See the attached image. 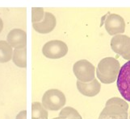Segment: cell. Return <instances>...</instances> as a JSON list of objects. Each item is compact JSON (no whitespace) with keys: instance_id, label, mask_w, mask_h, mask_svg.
I'll list each match as a JSON object with an SVG mask.
<instances>
[{"instance_id":"6da1fadb","label":"cell","mask_w":130,"mask_h":119,"mask_svg":"<svg viewBox=\"0 0 130 119\" xmlns=\"http://www.w3.org/2000/svg\"><path fill=\"white\" fill-rule=\"evenodd\" d=\"M120 69V64L117 60L114 57H106L97 66V78L104 84H111L117 80Z\"/></svg>"},{"instance_id":"7a4b0ae2","label":"cell","mask_w":130,"mask_h":119,"mask_svg":"<svg viewBox=\"0 0 130 119\" xmlns=\"http://www.w3.org/2000/svg\"><path fill=\"white\" fill-rule=\"evenodd\" d=\"M128 105L120 98H111L107 101L105 107L98 119H128Z\"/></svg>"},{"instance_id":"3957f363","label":"cell","mask_w":130,"mask_h":119,"mask_svg":"<svg viewBox=\"0 0 130 119\" xmlns=\"http://www.w3.org/2000/svg\"><path fill=\"white\" fill-rule=\"evenodd\" d=\"M66 103L65 94L57 89L47 90L42 97V105L46 110L57 111L62 109Z\"/></svg>"},{"instance_id":"277c9868","label":"cell","mask_w":130,"mask_h":119,"mask_svg":"<svg viewBox=\"0 0 130 119\" xmlns=\"http://www.w3.org/2000/svg\"><path fill=\"white\" fill-rule=\"evenodd\" d=\"M74 76L78 81L82 82H90L95 79V68L90 61L80 60L73 66Z\"/></svg>"},{"instance_id":"5b68a950","label":"cell","mask_w":130,"mask_h":119,"mask_svg":"<svg viewBox=\"0 0 130 119\" xmlns=\"http://www.w3.org/2000/svg\"><path fill=\"white\" fill-rule=\"evenodd\" d=\"M116 85L124 99L130 102V60L120 67Z\"/></svg>"},{"instance_id":"8992f818","label":"cell","mask_w":130,"mask_h":119,"mask_svg":"<svg viewBox=\"0 0 130 119\" xmlns=\"http://www.w3.org/2000/svg\"><path fill=\"white\" fill-rule=\"evenodd\" d=\"M68 52L67 44L61 40H51L47 42L42 47L43 55L48 59H60Z\"/></svg>"},{"instance_id":"52a82bcc","label":"cell","mask_w":130,"mask_h":119,"mask_svg":"<svg viewBox=\"0 0 130 119\" xmlns=\"http://www.w3.org/2000/svg\"><path fill=\"white\" fill-rule=\"evenodd\" d=\"M111 47L114 52L130 60V37L125 35H116L111 40Z\"/></svg>"},{"instance_id":"ba28073f","label":"cell","mask_w":130,"mask_h":119,"mask_svg":"<svg viewBox=\"0 0 130 119\" xmlns=\"http://www.w3.org/2000/svg\"><path fill=\"white\" fill-rule=\"evenodd\" d=\"M105 29L110 36L121 35L125 30V23L121 16L110 14L105 20Z\"/></svg>"},{"instance_id":"9c48e42d","label":"cell","mask_w":130,"mask_h":119,"mask_svg":"<svg viewBox=\"0 0 130 119\" xmlns=\"http://www.w3.org/2000/svg\"><path fill=\"white\" fill-rule=\"evenodd\" d=\"M57 24V19L55 16L50 12L44 11L43 19L37 23H32L34 30L41 34H48L55 28Z\"/></svg>"},{"instance_id":"30bf717a","label":"cell","mask_w":130,"mask_h":119,"mask_svg":"<svg viewBox=\"0 0 130 119\" xmlns=\"http://www.w3.org/2000/svg\"><path fill=\"white\" fill-rule=\"evenodd\" d=\"M7 42L14 48H24L27 45V34L24 30L15 28L10 31L7 36Z\"/></svg>"},{"instance_id":"8fae6325","label":"cell","mask_w":130,"mask_h":119,"mask_svg":"<svg viewBox=\"0 0 130 119\" xmlns=\"http://www.w3.org/2000/svg\"><path fill=\"white\" fill-rule=\"evenodd\" d=\"M76 85L80 93L86 97H89V98L96 96L101 89V85L97 81V79H94L90 82H82L77 81Z\"/></svg>"},{"instance_id":"7c38bea8","label":"cell","mask_w":130,"mask_h":119,"mask_svg":"<svg viewBox=\"0 0 130 119\" xmlns=\"http://www.w3.org/2000/svg\"><path fill=\"white\" fill-rule=\"evenodd\" d=\"M13 63L20 68L27 67V49L24 48H15L13 50L11 58Z\"/></svg>"},{"instance_id":"4fadbf2b","label":"cell","mask_w":130,"mask_h":119,"mask_svg":"<svg viewBox=\"0 0 130 119\" xmlns=\"http://www.w3.org/2000/svg\"><path fill=\"white\" fill-rule=\"evenodd\" d=\"M13 49L5 40H0V63H7L12 58Z\"/></svg>"},{"instance_id":"5bb4252c","label":"cell","mask_w":130,"mask_h":119,"mask_svg":"<svg viewBox=\"0 0 130 119\" xmlns=\"http://www.w3.org/2000/svg\"><path fill=\"white\" fill-rule=\"evenodd\" d=\"M48 110L43 107L41 103L35 101L32 104V119H48Z\"/></svg>"},{"instance_id":"9a60e30c","label":"cell","mask_w":130,"mask_h":119,"mask_svg":"<svg viewBox=\"0 0 130 119\" xmlns=\"http://www.w3.org/2000/svg\"><path fill=\"white\" fill-rule=\"evenodd\" d=\"M59 117L63 119H83L78 110L70 106L62 108L60 111Z\"/></svg>"},{"instance_id":"2e32d148","label":"cell","mask_w":130,"mask_h":119,"mask_svg":"<svg viewBox=\"0 0 130 119\" xmlns=\"http://www.w3.org/2000/svg\"><path fill=\"white\" fill-rule=\"evenodd\" d=\"M44 15V8L42 7H32V23H37L41 22Z\"/></svg>"},{"instance_id":"e0dca14e","label":"cell","mask_w":130,"mask_h":119,"mask_svg":"<svg viewBox=\"0 0 130 119\" xmlns=\"http://www.w3.org/2000/svg\"><path fill=\"white\" fill-rule=\"evenodd\" d=\"M15 119H27V111L26 110H22L16 115Z\"/></svg>"},{"instance_id":"ac0fdd59","label":"cell","mask_w":130,"mask_h":119,"mask_svg":"<svg viewBox=\"0 0 130 119\" xmlns=\"http://www.w3.org/2000/svg\"><path fill=\"white\" fill-rule=\"evenodd\" d=\"M3 22L2 19L0 18V33L2 32V31H3Z\"/></svg>"},{"instance_id":"d6986e66","label":"cell","mask_w":130,"mask_h":119,"mask_svg":"<svg viewBox=\"0 0 130 119\" xmlns=\"http://www.w3.org/2000/svg\"><path fill=\"white\" fill-rule=\"evenodd\" d=\"M52 119H63V118H61L60 117H54V118H52Z\"/></svg>"},{"instance_id":"ffe728a7","label":"cell","mask_w":130,"mask_h":119,"mask_svg":"<svg viewBox=\"0 0 130 119\" xmlns=\"http://www.w3.org/2000/svg\"><path fill=\"white\" fill-rule=\"evenodd\" d=\"M129 119H130V114H129Z\"/></svg>"}]
</instances>
